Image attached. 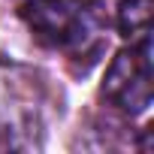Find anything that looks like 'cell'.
Instances as JSON below:
<instances>
[{
  "label": "cell",
  "instance_id": "cell-1",
  "mask_svg": "<svg viewBox=\"0 0 154 154\" xmlns=\"http://www.w3.org/2000/svg\"><path fill=\"white\" fill-rule=\"evenodd\" d=\"M103 97L127 115H139L151 106L154 72H151V39L148 36H142L139 45L115 54L106 72V82H103Z\"/></svg>",
  "mask_w": 154,
  "mask_h": 154
},
{
  "label": "cell",
  "instance_id": "cell-2",
  "mask_svg": "<svg viewBox=\"0 0 154 154\" xmlns=\"http://www.w3.org/2000/svg\"><path fill=\"white\" fill-rule=\"evenodd\" d=\"M21 18L39 42L54 48L82 42L91 27L88 0H30L21 6Z\"/></svg>",
  "mask_w": 154,
  "mask_h": 154
},
{
  "label": "cell",
  "instance_id": "cell-3",
  "mask_svg": "<svg viewBox=\"0 0 154 154\" xmlns=\"http://www.w3.org/2000/svg\"><path fill=\"white\" fill-rule=\"evenodd\" d=\"M151 12H154L151 0H121L118 3V30L124 36L145 33L151 27Z\"/></svg>",
  "mask_w": 154,
  "mask_h": 154
}]
</instances>
